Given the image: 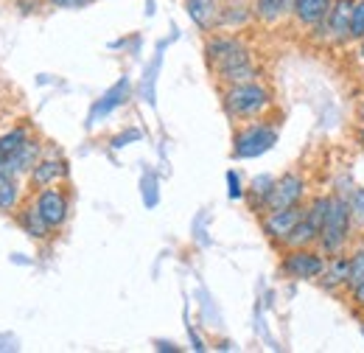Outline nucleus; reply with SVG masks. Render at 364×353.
<instances>
[{"label":"nucleus","instance_id":"1","mask_svg":"<svg viewBox=\"0 0 364 353\" xmlns=\"http://www.w3.org/2000/svg\"><path fill=\"white\" fill-rule=\"evenodd\" d=\"M222 110L232 124L258 121V118H267L274 110V95L261 79L244 82V85H230V88H222Z\"/></svg>","mask_w":364,"mask_h":353},{"label":"nucleus","instance_id":"2","mask_svg":"<svg viewBox=\"0 0 364 353\" xmlns=\"http://www.w3.org/2000/svg\"><path fill=\"white\" fill-rule=\"evenodd\" d=\"M350 224H353V214H350V199L348 194H339L333 196V205H331V214L319 230L317 238V250L322 255L333 258L345 250L348 238H350Z\"/></svg>","mask_w":364,"mask_h":353},{"label":"nucleus","instance_id":"3","mask_svg":"<svg viewBox=\"0 0 364 353\" xmlns=\"http://www.w3.org/2000/svg\"><path fill=\"white\" fill-rule=\"evenodd\" d=\"M250 59H252V51H250V45L244 43L238 34L213 31V34L205 37V62L210 65L213 73L235 68V65L250 62Z\"/></svg>","mask_w":364,"mask_h":353},{"label":"nucleus","instance_id":"4","mask_svg":"<svg viewBox=\"0 0 364 353\" xmlns=\"http://www.w3.org/2000/svg\"><path fill=\"white\" fill-rule=\"evenodd\" d=\"M353 6L356 0H333L328 14L311 28V40L317 45H348L350 40V23H353Z\"/></svg>","mask_w":364,"mask_h":353},{"label":"nucleus","instance_id":"5","mask_svg":"<svg viewBox=\"0 0 364 353\" xmlns=\"http://www.w3.org/2000/svg\"><path fill=\"white\" fill-rule=\"evenodd\" d=\"M277 143V127L269 124L267 118L258 121H247L238 127V132L232 137V157H261L264 152H269Z\"/></svg>","mask_w":364,"mask_h":353},{"label":"nucleus","instance_id":"6","mask_svg":"<svg viewBox=\"0 0 364 353\" xmlns=\"http://www.w3.org/2000/svg\"><path fill=\"white\" fill-rule=\"evenodd\" d=\"M328 266V255L317 247H289L280 258V272L289 280H317Z\"/></svg>","mask_w":364,"mask_h":353},{"label":"nucleus","instance_id":"7","mask_svg":"<svg viewBox=\"0 0 364 353\" xmlns=\"http://www.w3.org/2000/svg\"><path fill=\"white\" fill-rule=\"evenodd\" d=\"M28 199H31L34 208L43 214V219L50 224L53 233H59V230L68 224V219H70V194H68V188H62V185L40 188V191H34Z\"/></svg>","mask_w":364,"mask_h":353},{"label":"nucleus","instance_id":"8","mask_svg":"<svg viewBox=\"0 0 364 353\" xmlns=\"http://www.w3.org/2000/svg\"><path fill=\"white\" fill-rule=\"evenodd\" d=\"M68 176H70L68 160H65L56 149H48L46 146L43 157L37 160V166L31 169V174L26 176V179H28V185H31L34 191H40V188H50V185H65Z\"/></svg>","mask_w":364,"mask_h":353},{"label":"nucleus","instance_id":"9","mask_svg":"<svg viewBox=\"0 0 364 353\" xmlns=\"http://www.w3.org/2000/svg\"><path fill=\"white\" fill-rule=\"evenodd\" d=\"M306 176L297 174V172H289V174L277 176L264 202V214L267 211H280V208H294V205H303V196H306Z\"/></svg>","mask_w":364,"mask_h":353},{"label":"nucleus","instance_id":"10","mask_svg":"<svg viewBox=\"0 0 364 353\" xmlns=\"http://www.w3.org/2000/svg\"><path fill=\"white\" fill-rule=\"evenodd\" d=\"M303 214H306V205L280 208V211H267V214H261V230H264V236H267L272 244L283 247L286 238L291 236V230L297 227V221L303 219Z\"/></svg>","mask_w":364,"mask_h":353},{"label":"nucleus","instance_id":"11","mask_svg":"<svg viewBox=\"0 0 364 353\" xmlns=\"http://www.w3.org/2000/svg\"><path fill=\"white\" fill-rule=\"evenodd\" d=\"M255 20V9H252V0H222V9H219V26L216 31H230V34H238L244 28H250Z\"/></svg>","mask_w":364,"mask_h":353},{"label":"nucleus","instance_id":"12","mask_svg":"<svg viewBox=\"0 0 364 353\" xmlns=\"http://www.w3.org/2000/svg\"><path fill=\"white\" fill-rule=\"evenodd\" d=\"M43 152H46V143L43 140H37V137H31L17 154H11V157H6V163H3V169L0 172H9V174L14 176H28L31 174V169L37 166V160L43 157Z\"/></svg>","mask_w":364,"mask_h":353},{"label":"nucleus","instance_id":"13","mask_svg":"<svg viewBox=\"0 0 364 353\" xmlns=\"http://www.w3.org/2000/svg\"><path fill=\"white\" fill-rule=\"evenodd\" d=\"M14 221H17V227H20L31 241H48V238L53 236L50 224L43 219V214L34 208L31 199H26V202L20 205V211L14 214Z\"/></svg>","mask_w":364,"mask_h":353},{"label":"nucleus","instance_id":"14","mask_svg":"<svg viewBox=\"0 0 364 353\" xmlns=\"http://www.w3.org/2000/svg\"><path fill=\"white\" fill-rule=\"evenodd\" d=\"M182 3H185L188 17L193 20V26H196L202 34H213V31H216L222 0H182Z\"/></svg>","mask_w":364,"mask_h":353},{"label":"nucleus","instance_id":"15","mask_svg":"<svg viewBox=\"0 0 364 353\" xmlns=\"http://www.w3.org/2000/svg\"><path fill=\"white\" fill-rule=\"evenodd\" d=\"M331 3H333V0H294V3H291V14H289V17H291L300 28L311 31L319 20L328 14Z\"/></svg>","mask_w":364,"mask_h":353},{"label":"nucleus","instance_id":"16","mask_svg":"<svg viewBox=\"0 0 364 353\" xmlns=\"http://www.w3.org/2000/svg\"><path fill=\"white\" fill-rule=\"evenodd\" d=\"M23 202H26V191H23L20 176L9 174V172H0V214L14 216Z\"/></svg>","mask_w":364,"mask_h":353},{"label":"nucleus","instance_id":"17","mask_svg":"<svg viewBox=\"0 0 364 353\" xmlns=\"http://www.w3.org/2000/svg\"><path fill=\"white\" fill-rule=\"evenodd\" d=\"M348 275H350V255H342V253H339V255L328 258L325 272L319 275L314 283H319L325 292H336V289H345Z\"/></svg>","mask_w":364,"mask_h":353},{"label":"nucleus","instance_id":"18","mask_svg":"<svg viewBox=\"0 0 364 353\" xmlns=\"http://www.w3.org/2000/svg\"><path fill=\"white\" fill-rule=\"evenodd\" d=\"M213 76H216V82H219L222 88H230V85L258 82V79H261V68L255 65V59H250V62H241V65H235V68L219 70V73H213Z\"/></svg>","mask_w":364,"mask_h":353},{"label":"nucleus","instance_id":"19","mask_svg":"<svg viewBox=\"0 0 364 353\" xmlns=\"http://www.w3.org/2000/svg\"><path fill=\"white\" fill-rule=\"evenodd\" d=\"M317 238H319V227H314L311 221L306 219V214H303V219L297 221V227L286 238L283 250H289V247H317Z\"/></svg>","mask_w":364,"mask_h":353},{"label":"nucleus","instance_id":"20","mask_svg":"<svg viewBox=\"0 0 364 353\" xmlns=\"http://www.w3.org/2000/svg\"><path fill=\"white\" fill-rule=\"evenodd\" d=\"M31 137H34V135H31L28 127H9V130H3V132H0V152H3V157L17 154Z\"/></svg>","mask_w":364,"mask_h":353},{"label":"nucleus","instance_id":"21","mask_svg":"<svg viewBox=\"0 0 364 353\" xmlns=\"http://www.w3.org/2000/svg\"><path fill=\"white\" fill-rule=\"evenodd\" d=\"M252 9H255V20L264 26H277L280 20L289 17L283 9V0H252Z\"/></svg>","mask_w":364,"mask_h":353},{"label":"nucleus","instance_id":"22","mask_svg":"<svg viewBox=\"0 0 364 353\" xmlns=\"http://www.w3.org/2000/svg\"><path fill=\"white\" fill-rule=\"evenodd\" d=\"M272 185H274V179L269 174L252 179V185H250V191H247V202H250V208H252L255 214H264V202H267Z\"/></svg>","mask_w":364,"mask_h":353},{"label":"nucleus","instance_id":"23","mask_svg":"<svg viewBox=\"0 0 364 353\" xmlns=\"http://www.w3.org/2000/svg\"><path fill=\"white\" fill-rule=\"evenodd\" d=\"M331 205H333V196L319 194V196H314V199L306 205V219L311 221L314 227H319V230H322V224H325L328 214H331Z\"/></svg>","mask_w":364,"mask_h":353},{"label":"nucleus","instance_id":"24","mask_svg":"<svg viewBox=\"0 0 364 353\" xmlns=\"http://www.w3.org/2000/svg\"><path fill=\"white\" fill-rule=\"evenodd\" d=\"M359 283H364V247H362V250H356V253L350 255V275H348L345 289L350 292V289H356Z\"/></svg>","mask_w":364,"mask_h":353},{"label":"nucleus","instance_id":"25","mask_svg":"<svg viewBox=\"0 0 364 353\" xmlns=\"http://www.w3.org/2000/svg\"><path fill=\"white\" fill-rule=\"evenodd\" d=\"M348 199H350V214H353V221H356V224H364V188H350Z\"/></svg>","mask_w":364,"mask_h":353},{"label":"nucleus","instance_id":"26","mask_svg":"<svg viewBox=\"0 0 364 353\" xmlns=\"http://www.w3.org/2000/svg\"><path fill=\"white\" fill-rule=\"evenodd\" d=\"M364 37V0H356L353 6V23H350V40L359 43Z\"/></svg>","mask_w":364,"mask_h":353},{"label":"nucleus","instance_id":"27","mask_svg":"<svg viewBox=\"0 0 364 353\" xmlns=\"http://www.w3.org/2000/svg\"><path fill=\"white\" fill-rule=\"evenodd\" d=\"M90 3L92 0H46V6H53V9H85Z\"/></svg>","mask_w":364,"mask_h":353},{"label":"nucleus","instance_id":"28","mask_svg":"<svg viewBox=\"0 0 364 353\" xmlns=\"http://www.w3.org/2000/svg\"><path fill=\"white\" fill-rule=\"evenodd\" d=\"M228 179H230V196H232V199H241V196H244V194H247V191H244V188H241V179H238V176H235V172H230V174H228Z\"/></svg>","mask_w":364,"mask_h":353},{"label":"nucleus","instance_id":"29","mask_svg":"<svg viewBox=\"0 0 364 353\" xmlns=\"http://www.w3.org/2000/svg\"><path fill=\"white\" fill-rule=\"evenodd\" d=\"M350 300L356 309H364V283H359L356 289H350Z\"/></svg>","mask_w":364,"mask_h":353},{"label":"nucleus","instance_id":"30","mask_svg":"<svg viewBox=\"0 0 364 353\" xmlns=\"http://www.w3.org/2000/svg\"><path fill=\"white\" fill-rule=\"evenodd\" d=\"M43 3H46V0H17V6H20L26 14H28V11H37Z\"/></svg>","mask_w":364,"mask_h":353},{"label":"nucleus","instance_id":"31","mask_svg":"<svg viewBox=\"0 0 364 353\" xmlns=\"http://www.w3.org/2000/svg\"><path fill=\"white\" fill-rule=\"evenodd\" d=\"M359 59H362V65H364V37L359 40Z\"/></svg>","mask_w":364,"mask_h":353},{"label":"nucleus","instance_id":"32","mask_svg":"<svg viewBox=\"0 0 364 353\" xmlns=\"http://www.w3.org/2000/svg\"><path fill=\"white\" fill-rule=\"evenodd\" d=\"M359 121L364 124V98H362V104H359Z\"/></svg>","mask_w":364,"mask_h":353},{"label":"nucleus","instance_id":"33","mask_svg":"<svg viewBox=\"0 0 364 353\" xmlns=\"http://www.w3.org/2000/svg\"><path fill=\"white\" fill-rule=\"evenodd\" d=\"M359 143L364 146V124H362V130H359Z\"/></svg>","mask_w":364,"mask_h":353},{"label":"nucleus","instance_id":"34","mask_svg":"<svg viewBox=\"0 0 364 353\" xmlns=\"http://www.w3.org/2000/svg\"><path fill=\"white\" fill-rule=\"evenodd\" d=\"M3 163H6V157H3V152H0V169H3Z\"/></svg>","mask_w":364,"mask_h":353}]
</instances>
